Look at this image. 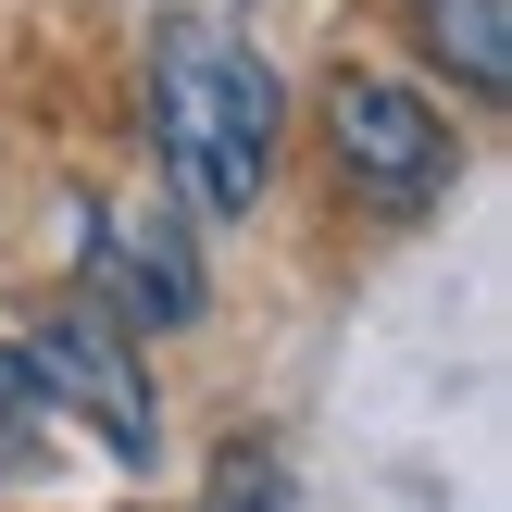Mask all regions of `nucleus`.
Segmentation results:
<instances>
[{
    "label": "nucleus",
    "instance_id": "obj_1",
    "mask_svg": "<svg viewBox=\"0 0 512 512\" xmlns=\"http://www.w3.org/2000/svg\"><path fill=\"white\" fill-rule=\"evenodd\" d=\"M150 138H163L188 213L250 225L263 188H275V150H288V75L225 13H175L150 38Z\"/></svg>",
    "mask_w": 512,
    "mask_h": 512
},
{
    "label": "nucleus",
    "instance_id": "obj_2",
    "mask_svg": "<svg viewBox=\"0 0 512 512\" xmlns=\"http://www.w3.org/2000/svg\"><path fill=\"white\" fill-rule=\"evenodd\" d=\"M325 163H338L350 213H375V225H425L450 188H463V125H450L413 75L350 63L338 88H325Z\"/></svg>",
    "mask_w": 512,
    "mask_h": 512
},
{
    "label": "nucleus",
    "instance_id": "obj_3",
    "mask_svg": "<svg viewBox=\"0 0 512 512\" xmlns=\"http://www.w3.org/2000/svg\"><path fill=\"white\" fill-rule=\"evenodd\" d=\"M13 350H25V375H38L50 425H88L125 475L163 463V400H150V350H138V325H113L100 300H63V313L25 325Z\"/></svg>",
    "mask_w": 512,
    "mask_h": 512
},
{
    "label": "nucleus",
    "instance_id": "obj_4",
    "mask_svg": "<svg viewBox=\"0 0 512 512\" xmlns=\"http://www.w3.org/2000/svg\"><path fill=\"white\" fill-rule=\"evenodd\" d=\"M88 238H75V263H88V300L113 325H200V300H213V275H200V238L175 200H150V213H75Z\"/></svg>",
    "mask_w": 512,
    "mask_h": 512
},
{
    "label": "nucleus",
    "instance_id": "obj_5",
    "mask_svg": "<svg viewBox=\"0 0 512 512\" xmlns=\"http://www.w3.org/2000/svg\"><path fill=\"white\" fill-rule=\"evenodd\" d=\"M413 50L475 100V113L512 100V0H413Z\"/></svg>",
    "mask_w": 512,
    "mask_h": 512
},
{
    "label": "nucleus",
    "instance_id": "obj_6",
    "mask_svg": "<svg viewBox=\"0 0 512 512\" xmlns=\"http://www.w3.org/2000/svg\"><path fill=\"white\" fill-rule=\"evenodd\" d=\"M213 500H300V475L275 463V450H225V463H213Z\"/></svg>",
    "mask_w": 512,
    "mask_h": 512
},
{
    "label": "nucleus",
    "instance_id": "obj_7",
    "mask_svg": "<svg viewBox=\"0 0 512 512\" xmlns=\"http://www.w3.org/2000/svg\"><path fill=\"white\" fill-rule=\"evenodd\" d=\"M25 425H50V400H38V375H25V350L0 338V463H13V438Z\"/></svg>",
    "mask_w": 512,
    "mask_h": 512
}]
</instances>
